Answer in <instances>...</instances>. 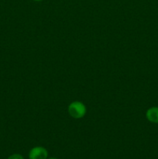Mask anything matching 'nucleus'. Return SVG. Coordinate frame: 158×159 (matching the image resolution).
I'll return each mask as SVG.
<instances>
[{"instance_id":"1","label":"nucleus","mask_w":158,"mask_h":159,"mask_svg":"<svg viewBox=\"0 0 158 159\" xmlns=\"http://www.w3.org/2000/svg\"><path fill=\"white\" fill-rule=\"evenodd\" d=\"M68 111L71 117L74 119H81L85 116L87 109L83 102L80 101H74L68 106Z\"/></svg>"},{"instance_id":"2","label":"nucleus","mask_w":158,"mask_h":159,"mask_svg":"<svg viewBox=\"0 0 158 159\" xmlns=\"http://www.w3.org/2000/svg\"><path fill=\"white\" fill-rule=\"evenodd\" d=\"M29 159H47L48 151L41 146L34 147L29 152Z\"/></svg>"},{"instance_id":"3","label":"nucleus","mask_w":158,"mask_h":159,"mask_svg":"<svg viewBox=\"0 0 158 159\" xmlns=\"http://www.w3.org/2000/svg\"><path fill=\"white\" fill-rule=\"evenodd\" d=\"M147 120L153 124H158V107H153L149 108L146 112Z\"/></svg>"},{"instance_id":"4","label":"nucleus","mask_w":158,"mask_h":159,"mask_svg":"<svg viewBox=\"0 0 158 159\" xmlns=\"http://www.w3.org/2000/svg\"><path fill=\"white\" fill-rule=\"evenodd\" d=\"M7 159H24V158L20 154H12Z\"/></svg>"},{"instance_id":"5","label":"nucleus","mask_w":158,"mask_h":159,"mask_svg":"<svg viewBox=\"0 0 158 159\" xmlns=\"http://www.w3.org/2000/svg\"><path fill=\"white\" fill-rule=\"evenodd\" d=\"M33 1H36V2H40V1H43V0H33Z\"/></svg>"},{"instance_id":"6","label":"nucleus","mask_w":158,"mask_h":159,"mask_svg":"<svg viewBox=\"0 0 158 159\" xmlns=\"http://www.w3.org/2000/svg\"><path fill=\"white\" fill-rule=\"evenodd\" d=\"M47 159H57V158H48Z\"/></svg>"}]
</instances>
